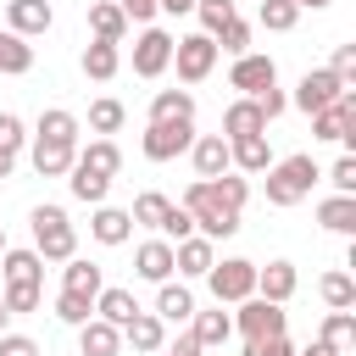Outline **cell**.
Segmentation results:
<instances>
[{"mask_svg": "<svg viewBox=\"0 0 356 356\" xmlns=\"http://www.w3.org/2000/svg\"><path fill=\"white\" fill-rule=\"evenodd\" d=\"M245 200H250V184L234 178V172H222V178H195V184L184 189L178 206L195 217V234L217 245V239L239 234V211H245Z\"/></svg>", "mask_w": 356, "mask_h": 356, "instance_id": "6da1fadb", "label": "cell"}, {"mask_svg": "<svg viewBox=\"0 0 356 356\" xmlns=\"http://www.w3.org/2000/svg\"><path fill=\"white\" fill-rule=\"evenodd\" d=\"M0 273H6V312L17 317V312H39V278H44V261H39V250H11L6 245V256H0Z\"/></svg>", "mask_w": 356, "mask_h": 356, "instance_id": "7a4b0ae2", "label": "cell"}, {"mask_svg": "<svg viewBox=\"0 0 356 356\" xmlns=\"http://www.w3.org/2000/svg\"><path fill=\"white\" fill-rule=\"evenodd\" d=\"M317 178H323V172H317V161H312L306 150L273 161V167H267V206H300Z\"/></svg>", "mask_w": 356, "mask_h": 356, "instance_id": "3957f363", "label": "cell"}, {"mask_svg": "<svg viewBox=\"0 0 356 356\" xmlns=\"http://www.w3.org/2000/svg\"><path fill=\"white\" fill-rule=\"evenodd\" d=\"M33 250H39V261H67V256H78V228L67 222V211L61 206H33Z\"/></svg>", "mask_w": 356, "mask_h": 356, "instance_id": "277c9868", "label": "cell"}, {"mask_svg": "<svg viewBox=\"0 0 356 356\" xmlns=\"http://www.w3.org/2000/svg\"><path fill=\"white\" fill-rule=\"evenodd\" d=\"M206 284H211V295H217V306L228 300V306H239V300H250L256 295V261H245V256H228V261H211V273H206Z\"/></svg>", "mask_w": 356, "mask_h": 356, "instance_id": "5b68a950", "label": "cell"}, {"mask_svg": "<svg viewBox=\"0 0 356 356\" xmlns=\"http://www.w3.org/2000/svg\"><path fill=\"white\" fill-rule=\"evenodd\" d=\"M284 323H289V312L261 295L239 300V312H234V334H245V339H273V334H284Z\"/></svg>", "mask_w": 356, "mask_h": 356, "instance_id": "8992f818", "label": "cell"}, {"mask_svg": "<svg viewBox=\"0 0 356 356\" xmlns=\"http://www.w3.org/2000/svg\"><path fill=\"white\" fill-rule=\"evenodd\" d=\"M172 61H178V78H184V83L211 78V67H217V44H211V33H184V39H172Z\"/></svg>", "mask_w": 356, "mask_h": 356, "instance_id": "52a82bcc", "label": "cell"}, {"mask_svg": "<svg viewBox=\"0 0 356 356\" xmlns=\"http://www.w3.org/2000/svg\"><path fill=\"white\" fill-rule=\"evenodd\" d=\"M312 139H334V145H356V89H345L328 111L312 117Z\"/></svg>", "mask_w": 356, "mask_h": 356, "instance_id": "ba28073f", "label": "cell"}, {"mask_svg": "<svg viewBox=\"0 0 356 356\" xmlns=\"http://www.w3.org/2000/svg\"><path fill=\"white\" fill-rule=\"evenodd\" d=\"M189 145H195V122H150L145 139H139L145 161H172V156H184Z\"/></svg>", "mask_w": 356, "mask_h": 356, "instance_id": "9c48e42d", "label": "cell"}, {"mask_svg": "<svg viewBox=\"0 0 356 356\" xmlns=\"http://www.w3.org/2000/svg\"><path fill=\"white\" fill-rule=\"evenodd\" d=\"M339 95H345V83H339V78H334L328 67H312V72H306V78L295 83V95H289V100H295V106H300L306 117H317V111H328V106H334Z\"/></svg>", "mask_w": 356, "mask_h": 356, "instance_id": "30bf717a", "label": "cell"}, {"mask_svg": "<svg viewBox=\"0 0 356 356\" xmlns=\"http://www.w3.org/2000/svg\"><path fill=\"white\" fill-rule=\"evenodd\" d=\"M167 67H172V33L167 28H145L134 39V72L139 78H161Z\"/></svg>", "mask_w": 356, "mask_h": 356, "instance_id": "8fae6325", "label": "cell"}, {"mask_svg": "<svg viewBox=\"0 0 356 356\" xmlns=\"http://www.w3.org/2000/svg\"><path fill=\"white\" fill-rule=\"evenodd\" d=\"M273 83H278L273 56H234V67H228V89H239L245 100H256V95L273 89Z\"/></svg>", "mask_w": 356, "mask_h": 356, "instance_id": "7c38bea8", "label": "cell"}, {"mask_svg": "<svg viewBox=\"0 0 356 356\" xmlns=\"http://www.w3.org/2000/svg\"><path fill=\"white\" fill-rule=\"evenodd\" d=\"M211 261H217V245L200 239V234H189V239L172 245V273H178V278H206Z\"/></svg>", "mask_w": 356, "mask_h": 356, "instance_id": "4fadbf2b", "label": "cell"}, {"mask_svg": "<svg viewBox=\"0 0 356 356\" xmlns=\"http://www.w3.org/2000/svg\"><path fill=\"white\" fill-rule=\"evenodd\" d=\"M122 345L139 350V356H156V350L167 345V323H161L156 312H134V317L122 323Z\"/></svg>", "mask_w": 356, "mask_h": 356, "instance_id": "5bb4252c", "label": "cell"}, {"mask_svg": "<svg viewBox=\"0 0 356 356\" xmlns=\"http://www.w3.org/2000/svg\"><path fill=\"white\" fill-rule=\"evenodd\" d=\"M6 22L17 39H33V33H50L56 11H50V0H6Z\"/></svg>", "mask_w": 356, "mask_h": 356, "instance_id": "9a60e30c", "label": "cell"}, {"mask_svg": "<svg viewBox=\"0 0 356 356\" xmlns=\"http://www.w3.org/2000/svg\"><path fill=\"white\" fill-rule=\"evenodd\" d=\"M256 134H267V117H261V106L256 100H234L228 111H222V139L234 145V139H256Z\"/></svg>", "mask_w": 356, "mask_h": 356, "instance_id": "2e32d148", "label": "cell"}, {"mask_svg": "<svg viewBox=\"0 0 356 356\" xmlns=\"http://www.w3.org/2000/svg\"><path fill=\"white\" fill-rule=\"evenodd\" d=\"M189 156H195V178H222V172L234 167V161H228V139H222V134H195Z\"/></svg>", "mask_w": 356, "mask_h": 356, "instance_id": "e0dca14e", "label": "cell"}, {"mask_svg": "<svg viewBox=\"0 0 356 356\" xmlns=\"http://www.w3.org/2000/svg\"><path fill=\"white\" fill-rule=\"evenodd\" d=\"M295 284H300L295 261H267V267H256V295L273 300V306H284V300L295 295Z\"/></svg>", "mask_w": 356, "mask_h": 356, "instance_id": "ac0fdd59", "label": "cell"}, {"mask_svg": "<svg viewBox=\"0 0 356 356\" xmlns=\"http://www.w3.org/2000/svg\"><path fill=\"white\" fill-rule=\"evenodd\" d=\"M33 172L39 178H61V172H72V161H78V145H61V139H33Z\"/></svg>", "mask_w": 356, "mask_h": 356, "instance_id": "d6986e66", "label": "cell"}, {"mask_svg": "<svg viewBox=\"0 0 356 356\" xmlns=\"http://www.w3.org/2000/svg\"><path fill=\"white\" fill-rule=\"evenodd\" d=\"M134 273H139L145 284H167V278H172V245H167V239H145V245L134 250Z\"/></svg>", "mask_w": 356, "mask_h": 356, "instance_id": "ffe728a7", "label": "cell"}, {"mask_svg": "<svg viewBox=\"0 0 356 356\" xmlns=\"http://www.w3.org/2000/svg\"><path fill=\"white\" fill-rule=\"evenodd\" d=\"M61 289H67V295H83V300H95V295L106 289V273H100L89 256H67V267H61Z\"/></svg>", "mask_w": 356, "mask_h": 356, "instance_id": "44dd1931", "label": "cell"}, {"mask_svg": "<svg viewBox=\"0 0 356 356\" xmlns=\"http://www.w3.org/2000/svg\"><path fill=\"white\" fill-rule=\"evenodd\" d=\"M89 33H95L100 44H122V33H128L122 6H117V0H95V6H89Z\"/></svg>", "mask_w": 356, "mask_h": 356, "instance_id": "7402d4cb", "label": "cell"}, {"mask_svg": "<svg viewBox=\"0 0 356 356\" xmlns=\"http://www.w3.org/2000/svg\"><path fill=\"white\" fill-rule=\"evenodd\" d=\"M78 350H83V356H122V328L89 317V323L78 328Z\"/></svg>", "mask_w": 356, "mask_h": 356, "instance_id": "603a6c76", "label": "cell"}, {"mask_svg": "<svg viewBox=\"0 0 356 356\" xmlns=\"http://www.w3.org/2000/svg\"><path fill=\"white\" fill-rule=\"evenodd\" d=\"M89 234H95L100 245H128V234H134V217H128L122 206H95V222H89Z\"/></svg>", "mask_w": 356, "mask_h": 356, "instance_id": "cb8c5ba5", "label": "cell"}, {"mask_svg": "<svg viewBox=\"0 0 356 356\" xmlns=\"http://www.w3.org/2000/svg\"><path fill=\"white\" fill-rule=\"evenodd\" d=\"M156 317H161V323H178V328H184V323L195 317V295H189L184 284H156Z\"/></svg>", "mask_w": 356, "mask_h": 356, "instance_id": "d4e9b609", "label": "cell"}, {"mask_svg": "<svg viewBox=\"0 0 356 356\" xmlns=\"http://www.w3.org/2000/svg\"><path fill=\"white\" fill-rule=\"evenodd\" d=\"M150 122H195V95L189 89H161L150 100Z\"/></svg>", "mask_w": 356, "mask_h": 356, "instance_id": "484cf974", "label": "cell"}, {"mask_svg": "<svg viewBox=\"0 0 356 356\" xmlns=\"http://www.w3.org/2000/svg\"><path fill=\"white\" fill-rule=\"evenodd\" d=\"M228 161H234L239 172H267V167H273V145H267V134H256V139H234V145H228Z\"/></svg>", "mask_w": 356, "mask_h": 356, "instance_id": "4316f807", "label": "cell"}, {"mask_svg": "<svg viewBox=\"0 0 356 356\" xmlns=\"http://www.w3.org/2000/svg\"><path fill=\"white\" fill-rule=\"evenodd\" d=\"M78 167H89V172H100V178H117V172H122L117 139H89V145L78 150Z\"/></svg>", "mask_w": 356, "mask_h": 356, "instance_id": "83f0119b", "label": "cell"}, {"mask_svg": "<svg viewBox=\"0 0 356 356\" xmlns=\"http://www.w3.org/2000/svg\"><path fill=\"white\" fill-rule=\"evenodd\" d=\"M317 222L328 234H356V195H328L317 200Z\"/></svg>", "mask_w": 356, "mask_h": 356, "instance_id": "f1b7e54d", "label": "cell"}, {"mask_svg": "<svg viewBox=\"0 0 356 356\" xmlns=\"http://www.w3.org/2000/svg\"><path fill=\"white\" fill-rule=\"evenodd\" d=\"M189 334L200 339V350H217V345H228L234 317H228V312H195V317H189Z\"/></svg>", "mask_w": 356, "mask_h": 356, "instance_id": "f546056e", "label": "cell"}, {"mask_svg": "<svg viewBox=\"0 0 356 356\" xmlns=\"http://www.w3.org/2000/svg\"><path fill=\"white\" fill-rule=\"evenodd\" d=\"M134 312H139L134 289H100V295H95V317H100V323H111V328H122Z\"/></svg>", "mask_w": 356, "mask_h": 356, "instance_id": "4dcf8cb0", "label": "cell"}, {"mask_svg": "<svg viewBox=\"0 0 356 356\" xmlns=\"http://www.w3.org/2000/svg\"><path fill=\"white\" fill-rule=\"evenodd\" d=\"M117 67H122L117 44H100V39H89V44H83V78L106 83V78H117Z\"/></svg>", "mask_w": 356, "mask_h": 356, "instance_id": "1f68e13d", "label": "cell"}, {"mask_svg": "<svg viewBox=\"0 0 356 356\" xmlns=\"http://www.w3.org/2000/svg\"><path fill=\"white\" fill-rule=\"evenodd\" d=\"M33 139H61V145H78V117H72V111H61V106H50V111H39Z\"/></svg>", "mask_w": 356, "mask_h": 356, "instance_id": "d6a6232c", "label": "cell"}, {"mask_svg": "<svg viewBox=\"0 0 356 356\" xmlns=\"http://www.w3.org/2000/svg\"><path fill=\"white\" fill-rule=\"evenodd\" d=\"M72 200H83V206H106V195H111V178H100V172H89V167H78L72 161Z\"/></svg>", "mask_w": 356, "mask_h": 356, "instance_id": "836d02e7", "label": "cell"}, {"mask_svg": "<svg viewBox=\"0 0 356 356\" xmlns=\"http://www.w3.org/2000/svg\"><path fill=\"white\" fill-rule=\"evenodd\" d=\"M317 295L328 300V312H350L356 306V278L350 273H323L317 278Z\"/></svg>", "mask_w": 356, "mask_h": 356, "instance_id": "e575fe53", "label": "cell"}, {"mask_svg": "<svg viewBox=\"0 0 356 356\" xmlns=\"http://www.w3.org/2000/svg\"><path fill=\"white\" fill-rule=\"evenodd\" d=\"M28 67H33V44H28V39H17V33L6 28V33H0V72L22 78Z\"/></svg>", "mask_w": 356, "mask_h": 356, "instance_id": "d590c367", "label": "cell"}, {"mask_svg": "<svg viewBox=\"0 0 356 356\" xmlns=\"http://www.w3.org/2000/svg\"><path fill=\"white\" fill-rule=\"evenodd\" d=\"M167 211H172V200H167V195H156V189H145V195L134 200V211H128V217H134L139 228H156V234H161Z\"/></svg>", "mask_w": 356, "mask_h": 356, "instance_id": "8d00e7d4", "label": "cell"}, {"mask_svg": "<svg viewBox=\"0 0 356 356\" xmlns=\"http://www.w3.org/2000/svg\"><path fill=\"white\" fill-rule=\"evenodd\" d=\"M122 122H128V111H122V100H111V95H100V100L89 106V128H95V134H117Z\"/></svg>", "mask_w": 356, "mask_h": 356, "instance_id": "74e56055", "label": "cell"}, {"mask_svg": "<svg viewBox=\"0 0 356 356\" xmlns=\"http://www.w3.org/2000/svg\"><path fill=\"white\" fill-rule=\"evenodd\" d=\"M317 339H328L334 350L356 345V312H328V317H323V334H317Z\"/></svg>", "mask_w": 356, "mask_h": 356, "instance_id": "f35d334b", "label": "cell"}, {"mask_svg": "<svg viewBox=\"0 0 356 356\" xmlns=\"http://www.w3.org/2000/svg\"><path fill=\"white\" fill-rule=\"evenodd\" d=\"M256 17H261V28H267V33H289V28L300 22V11H295L289 0H261V11H256Z\"/></svg>", "mask_w": 356, "mask_h": 356, "instance_id": "ab89813d", "label": "cell"}, {"mask_svg": "<svg viewBox=\"0 0 356 356\" xmlns=\"http://www.w3.org/2000/svg\"><path fill=\"white\" fill-rule=\"evenodd\" d=\"M211 44H217V50H228V56H250V22H239V17H234L228 28H217V33H211Z\"/></svg>", "mask_w": 356, "mask_h": 356, "instance_id": "60d3db41", "label": "cell"}, {"mask_svg": "<svg viewBox=\"0 0 356 356\" xmlns=\"http://www.w3.org/2000/svg\"><path fill=\"white\" fill-rule=\"evenodd\" d=\"M195 11H200V33H217V28H228L239 17L234 0H195Z\"/></svg>", "mask_w": 356, "mask_h": 356, "instance_id": "b9f144b4", "label": "cell"}, {"mask_svg": "<svg viewBox=\"0 0 356 356\" xmlns=\"http://www.w3.org/2000/svg\"><path fill=\"white\" fill-rule=\"evenodd\" d=\"M56 317H61V323H72V328H83V323L95 317V300H83V295H67V289H61V295H56Z\"/></svg>", "mask_w": 356, "mask_h": 356, "instance_id": "7bdbcfd3", "label": "cell"}, {"mask_svg": "<svg viewBox=\"0 0 356 356\" xmlns=\"http://www.w3.org/2000/svg\"><path fill=\"white\" fill-rule=\"evenodd\" d=\"M22 145H28V128H22V117H17V111H0V150H11V156H17Z\"/></svg>", "mask_w": 356, "mask_h": 356, "instance_id": "ee69618b", "label": "cell"}, {"mask_svg": "<svg viewBox=\"0 0 356 356\" xmlns=\"http://www.w3.org/2000/svg\"><path fill=\"white\" fill-rule=\"evenodd\" d=\"M328 72H334L345 89H356V44H339V50H334V61H328Z\"/></svg>", "mask_w": 356, "mask_h": 356, "instance_id": "f6af8a7d", "label": "cell"}, {"mask_svg": "<svg viewBox=\"0 0 356 356\" xmlns=\"http://www.w3.org/2000/svg\"><path fill=\"white\" fill-rule=\"evenodd\" d=\"M328 184H334V195H356V156H339L328 167Z\"/></svg>", "mask_w": 356, "mask_h": 356, "instance_id": "bcb514c9", "label": "cell"}, {"mask_svg": "<svg viewBox=\"0 0 356 356\" xmlns=\"http://www.w3.org/2000/svg\"><path fill=\"white\" fill-rule=\"evenodd\" d=\"M189 234H195V217H189L184 206H172V211H167V222H161V239H167V245H178V239H189Z\"/></svg>", "mask_w": 356, "mask_h": 356, "instance_id": "7dc6e473", "label": "cell"}, {"mask_svg": "<svg viewBox=\"0 0 356 356\" xmlns=\"http://www.w3.org/2000/svg\"><path fill=\"white\" fill-rule=\"evenodd\" d=\"M245 356H295L289 334H273V339H245Z\"/></svg>", "mask_w": 356, "mask_h": 356, "instance_id": "c3c4849f", "label": "cell"}, {"mask_svg": "<svg viewBox=\"0 0 356 356\" xmlns=\"http://www.w3.org/2000/svg\"><path fill=\"white\" fill-rule=\"evenodd\" d=\"M256 106H261V117H267V122H273V117H278V111H284V106H289V95H284V89H278V83H273V89H261V95H256Z\"/></svg>", "mask_w": 356, "mask_h": 356, "instance_id": "681fc988", "label": "cell"}, {"mask_svg": "<svg viewBox=\"0 0 356 356\" xmlns=\"http://www.w3.org/2000/svg\"><path fill=\"white\" fill-rule=\"evenodd\" d=\"M0 356H39V345L28 334H0Z\"/></svg>", "mask_w": 356, "mask_h": 356, "instance_id": "f907efd6", "label": "cell"}, {"mask_svg": "<svg viewBox=\"0 0 356 356\" xmlns=\"http://www.w3.org/2000/svg\"><path fill=\"white\" fill-rule=\"evenodd\" d=\"M167 356H206V350H200V339H195V334L184 328V334H178V339L167 345Z\"/></svg>", "mask_w": 356, "mask_h": 356, "instance_id": "816d5d0a", "label": "cell"}, {"mask_svg": "<svg viewBox=\"0 0 356 356\" xmlns=\"http://www.w3.org/2000/svg\"><path fill=\"white\" fill-rule=\"evenodd\" d=\"M122 6V17H134V22H150L156 17V0H117Z\"/></svg>", "mask_w": 356, "mask_h": 356, "instance_id": "f5cc1de1", "label": "cell"}, {"mask_svg": "<svg viewBox=\"0 0 356 356\" xmlns=\"http://www.w3.org/2000/svg\"><path fill=\"white\" fill-rule=\"evenodd\" d=\"M295 356H339V350H334L328 339H312V345H306V350H295Z\"/></svg>", "mask_w": 356, "mask_h": 356, "instance_id": "db71d44e", "label": "cell"}, {"mask_svg": "<svg viewBox=\"0 0 356 356\" xmlns=\"http://www.w3.org/2000/svg\"><path fill=\"white\" fill-rule=\"evenodd\" d=\"M156 11H172V17H184V11H195V0H156Z\"/></svg>", "mask_w": 356, "mask_h": 356, "instance_id": "11a10c76", "label": "cell"}, {"mask_svg": "<svg viewBox=\"0 0 356 356\" xmlns=\"http://www.w3.org/2000/svg\"><path fill=\"white\" fill-rule=\"evenodd\" d=\"M295 11H323V6H334V0H289Z\"/></svg>", "mask_w": 356, "mask_h": 356, "instance_id": "9f6ffc18", "label": "cell"}, {"mask_svg": "<svg viewBox=\"0 0 356 356\" xmlns=\"http://www.w3.org/2000/svg\"><path fill=\"white\" fill-rule=\"evenodd\" d=\"M11 167H17V156H11V150H0V178H11Z\"/></svg>", "mask_w": 356, "mask_h": 356, "instance_id": "6f0895ef", "label": "cell"}, {"mask_svg": "<svg viewBox=\"0 0 356 356\" xmlns=\"http://www.w3.org/2000/svg\"><path fill=\"white\" fill-rule=\"evenodd\" d=\"M6 323H11V312H6V300H0V334H6Z\"/></svg>", "mask_w": 356, "mask_h": 356, "instance_id": "680465c9", "label": "cell"}, {"mask_svg": "<svg viewBox=\"0 0 356 356\" xmlns=\"http://www.w3.org/2000/svg\"><path fill=\"white\" fill-rule=\"evenodd\" d=\"M0 256H6V228H0Z\"/></svg>", "mask_w": 356, "mask_h": 356, "instance_id": "91938a15", "label": "cell"}]
</instances>
